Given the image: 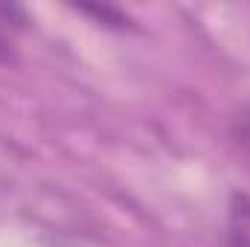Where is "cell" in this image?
Masks as SVG:
<instances>
[{
	"instance_id": "6da1fadb",
	"label": "cell",
	"mask_w": 250,
	"mask_h": 247,
	"mask_svg": "<svg viewBox=\"0 0 250 247\" xmlns=\"http://www.w3.org/2000/svg\"><path fill=\"white\" fill-rule=\"evenodd\" d=\"M227 247H250V195H233L227 212Z\"/></svg>"
},
{
	"instance_id": "7a4b0ae2",
	"label": "cell",
	"mask_w": 250,
	"mask_h": 247,
	"mask_svg": "<svg viewBox=\"0 0 250 247\" xmlns=\"http://www.w3.org/2000/svg\"><path fill=\"white\" fill-rule=\"evenodd\" d=\"M230 137H233V145L239 148V154L245 157V163L250 166V102L242 105V111L233 117V123H230Z\"/></svg>"
},
{
	"instance_id": "3957f363",
	"label": "cell",
	"mask_w": 250,
	"mask_h": 247,
	"mask_svg": "<svg viewBox=\"0 0 250 247\" xmlns=\"http://www.w3.org/2000/svg\"><path fill=\"white\" fill-rule=\"evenodd\" d=\"M0 29H3V26H0ZM6 47H9V44H6V38L0 35V56H6Z\"/></svg>"
}]
</instances>
